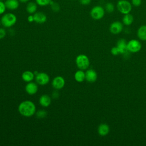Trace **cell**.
Returning <instances> with one entry per match:
<instances>
[{
  "instance_id": "6da1fadb",
  "label": "cell",
  "mask_w": 146,
  "mask_h": 146,
  "mask_svg": "<svg viewBox=\"0 0 146 146\" xmlns=\"http://www.w3.org/2000/svg\"><path fill=\"white\" fill-rule=\"evenodd\" d=\"M19 113L25 117H30L34 115L36 111L35 104L30 100H25L21 102L18 106Z\"/></svg>"
},
{
  "instance_id": "7a4b0ae2",
  "label": "cell",
  "mask_w": 146,
  "mask_h": 146,
  "mask_svg": "<svg viewBox=\"0 0 146 146\" xmlns=\"http://www.w3.org/2000/svg\"><path fill=\"white\" fill-rule=\"evenodd\" d=\"M1 25L7 28H9L14 26L17 21V16L12 13H4L1 18Z\"/></svg>"
},
{
  "instance_id": "3957f363",
  "label": "cell",
  "mask_w": 146,
  "mask_h": 146,
  "mask_svg": "<svg viewBox=\"0 0 146 146\" xmlns=\"http://www.w3.org/2000/svg\"><path fill=\"white\" fill-rule=\"evenodd\" d=\"M75 62L78 68L82 70L88 68L90 66V60L84 54L78 55L76 58Z\"/></svg>"
},
{
  "instance_id": "277c9868",
  "label": "cell",
  "mask_w": 146,
  "mask_h": 146,
  "mask_svg": "<svg viewBox=\"0 0 146 146\" xmlns=\"http://www.w3.org/2000/svg\"><path fill=\"white\" fill-rule=\"evenodd\" d=\"M116 7L118 11L124 15L129 13L132 10L131 3L127 0H119L117 3Z\"/></svg>"
},
{
  "instance_id": "5b68a950",
  "label": "cell",
  "mask_w": 146,
  "mask_h": 146,
  "mask_svg": "<svg viewBox=\"0 0 146 146\" xmlns=\"http://www.w3.org/2000/svg\"><path fill=\"white\" fill-rule=\"evenodd\" d=\"M105 14V9L101 6L97 5L94 6L90 11L91 18L95 20L101 19Z\"/></svg>"
},
{
  "instance_id": "8992f818",
  "label": "cell",
  "mask_w": 146,
  "mask_h": 146,
  "mask_svg": "<svg viewBox=\"0 0 146 146\" xmlns=\"http://www.w3.org/2000/svg\"><path fill=\"white\" fill-rule=\"evenodd\" d=\"M141 48V44L139 41L136 39L130 40L127 43V48L128 51L131 52H139Z\"/></svg>"
},
{
  "instance_id": "52a82bcc",
  "label": "cell",
  "mask_w": 146,
  "mask_h": 146,
  "mask_svg": "<svg viewBox=\"0 0 146 146\" xmlns=\"http://www.w3.org/2000/svg\"><path fill=\"white\" fill-rule=\"evenodd\" d=\"M36 82L40 85H46L50 81V77L45 72H39L35 76Z\"/></svg>"
},
{
  "instance_id": "ba28073f",
  "label": "cell",
  "mask_w": 146,
  "mask_h": 146,
  "mask_svg": "<svg viewBox=\"0 0 146 146\" xmlns=\"http://www.w3.org/2000/svg\"><path fill=\"white\" fill-rule=\"evenodd\" d=\"M123 29L122 23L119 21H115L112 22L110 26V31L113 34H118L121 32Z\"/></svg>"
},
{
  "instance_id": "9c48e42d",
  "label": "cell",
  "mask_w": 146,
  "mask_h": 146,
  "mask_svg": "<svg viewBox=\"0 0 146 146\" xmlns=\"http://www.w3.org/2000/svg\"><path fill=\"white\" fill-rule=\"evenodd\" d=\"M65 84V80L62 76H57L54 78L52 82V87L56 90L62 89Z\"/></svg>"
},
{
  "instance_id": "30bf717a",
  "label": "cell",
  "mask_w": 146,
  "mask_h": 146,
  "mask_svg": "<svg viewBox=\"0 0 146 146\" xmlns=\"http://www.w3.org/2000/svg\"><path fill=\"white\" fill-rule=\"evenodd\" d=\"M34 16V22L36 23L42 24L46 22L47 16L46 15L41 11H36L33 14Z\"/></svg>"
},
{
  "instance_id": "8fae6325",
  "label": "cell",
  "mask_w": 146,
  "mask_h": 146,
  "mask_svg": "<svg viewBox=\"0 0 146 146\" xmlns=\"http://www.w3.org/2000/svg\"><path fill=\"white\" fill-rule=\"evenodd\" d=\"M86 80L90 83H94L95 82L97 79V73L96 72L92 70V69H89L86 72Z\"/></svg>"
},
{
  "instance_id": "7c38bea8",
  "label": "cell",
  "mask_w": 146,
  "mask_h": 146,
  "mask_svg": "<svg viewBox=\"0 0 146 146\" xmlns=\"http://www.w3.org/2000/svg\"><path fill=\"white\" fill-rule=\"evenodd\" d=\"M19 0H5V4L7 10H17L19 6Z\"/></svg>"
},
{
  "instance_id": "4fadbf2b",
  "label": "cell",
  "mask_w": 146,
  "mask_h": 146,
  "mask_svg": "<svg viewBox=\"0 0 146 146\" xmlns=\"http://www.w3.org/2000/svg\"><path fill=\"white\" fill-rule=\"evenodd\" d=\"M38 90V87L35 83L28 82L25 87V90L26 92L29 95L35 94Z\"/></svg>"
},
{
  "instance_id": "5bb4252c",
  "label": "cell",
  "mask_w": 146,
  "mask_h": 146,
  "mask_svg": "<svg viewBox=\"0 0 146 146\" xmlns=\"http://www.w3.org/2000/svg\"><path fill=\"white\" fill-rule=\"evenodd\" d=\"M38 6L35 2L29 1L26 3V10L29 14H34L37 11Z\"/></svg>"
},
{
  "instance_id": "9a60e30c",
  "label": "cell",
  "mask_w": 146,
  "mask_h": 146,
  "mask_svg": "<svg viewBox=\"0 0 146 146\" xmlns=\"http://www.w3.org/2000/svg\"><path fill=\"white\" fill-rule=\"evenodd\" d=\"M39 104L44 107H48L51 103V98L47 94H44L42 95L39 100Z\"/></svg>"
},
{
  "instance_id": "2e32d148",
  "label": "cell",
  "mask_w": 146,
  "mask_h": 146,
  "mask_svg": "<svg viewBox=\"0 0 146 146\" xmlns=\"http://www.w3.org/2000/svg\"><path fill=\"white\" fill-rule=\"evenodd\" d=\"M116 46L119 49L120 54H124L127 52V51H128L127 48V43L124 39H119L117 42Z\"/></svg>"
},
{
  "instance_id": "e0dca14e",
  "label": "cell",
  "mask_w": 146,
  "mask_h": 146,
  "mask_svg": "<svg viewBox=\"0 0 146 146\" xmlns=\"http://www.w3.org/2000/svg\"><path fill=\"white\" fill-rule=\"evenodd\" d=\"M109 131H110L109 126L105 123L101 124L98 127V132L100 136H104L107 135L109 133Z\"/></svg>"
},
{
  "instance_id": "ac0fdd59",
  "label": "cell",
  "mask_w": 146,
  "mask_h": 146,
  "mask_svg": "<svg viewBox=\"0 0 146 146\" xmlns=\"http://www.w3.org/2000/svg\"><path fill=\"white\" fill-rule=\"evenodd\" d=\"M35 77L34 74L30 71H26L22 74V78L26 82H31Z\"/></svg>"
},
{
  "instance_id": "d6986e66",
  "label": "cell",
  "mask_w": 146,
  "mask_h": 146,
  "mask_svg": "<svg viewBox=\"0 0 146 146\" xmlns=\"http://www.w3.org/2000/svg\"><path fill=\"white\" fill-rule=\"evenodd\" d=\"M137 36L141 40H146V25L141 26L137 30Z\"/></svg>"
},
{
  "instance_id": "ffe728a7",
  "label": "cell",
  "mask_w": 146,
  "mask_h": 146,
  "mask_svg": "<svg viewBox=\"0 0 146 146\" xmlns=\"http://www.w3.org/2000/svg\"><path fill=\"white\" fill-rule=\"evenodd\" d=\"M74 78L76 82H82L86 79L85 73L83 70H79L75 72L74 75Z\"/></svg>"
},
{
  "instance_id": "44dd1931",
  "label": "cell",
  "mask_w": 146,
  "mask_h": 146,
  "mask_svg": "<svg viewBox=\"0 0 146 146\" xmlns=\"http://www.w3.org/2000/svg\"><path fill=\"white\" fill-rule=\"evenodd\" d=\"M122 21L124 25L126 26H129L133 22V17L132 15L130 14L129 13L124 14V15L123 17Z\"/></svg>"
},
{
  "instance_id": "7402d4cb",
  "label": "cell",
  "mask_w": 146,
  "mask_h": 146,
  "mask_svg": "<svg viewBox=\"0 0 146 146\" xmlns=\"http://www.w3.org/2000/svg\"><path fill=\"white\" fill-rule=\"evenodd\" d=\"M49 5L50 6L51 10L53 12L57 13V12H59L60 10V6L58 2H55V1H53L52 0V1L51 2V3H50Z\"/></svg>"
},
{
  "instance_id": "603a6c76",
  "label": "cell",
  "mask_w": 146,
  "mask_h": 146,
  "mask_svg": "<svg viewBox=\"0 0 146 146\" xmlns=\"http://www.w3.org/2000/svg\"><path fill=\"white\" fill-rule=\"evenodd\" d=\"M105 10L108 13H112L115 10L114 5L111 2H107L105 5Z\"/></svg>"
},
{
  "instance_id": "cb8c5ba5",
  "label": "cell",
  "mask_w": 146,
  "mask_h": 146,
  "mask_svg": "<svg viewBox=\"0 0 146 146\" xmlns=\"http://www.w3.org/2000/svg\"><path fill=\"white\" fill-rule=\"evenodd\" d=\"M52 0H35V2L39 6H46L50 5Z\"/></svg>"
},
{
  "instance_id": "d4e9b609",
  "label": "cell",
  "mask_w": 146,
  "mask_h": 146,
  "mask_svg": "<svg viewBox=\"0 0 146 146\" xmlns=\"http://www.w3.org/2000/svg\"><path fill=\"white\" fill-rule=\"evenodd\" d=\"M47 115V112L44 110H39L36 113V116L39 119H43Z\"/></svg>"
},
{
  "instance_id": "484cf974",
  "label": "cell",
  "mask_w": 146,
  "mask_h": 146,
  "mask_svg": "<svg viewBox=\"0 0 146 146\" xmlns=\"http://www.w3.org/2000/svg\"><path fill=\"white\" fill-rule=\"evenodd\" d=\"M6 7L5 4V2L0 1V15L3 14L6 10Z\"/></svg>"
},
{
  "instance_id": "4316f807",
  "label": "cell",
  "mask_w": 146,
  "mask_h": 146,
  "mask_svg": "<svg viewBox=\"0 0 146 146\" xmlns=\"http://www.w3.org/2000/svg\"><path fill=\"white\" fill-rule=\"evenodd\" d=\"M141 0H131V4L135 6V7H138L141 5Z\"/></svg>"
},
{
  "instance_id": "83f0119b",
  "label": "cell",
  "mask_w": 146,
  "mask_h": 146,
  "mask_svg": "<svg viewBox=\"0 0 146 146\" xmlns=\"http://www.w3.org/2000/svg\"><path fill=\"white\" fill-rule=\"evenodd\" d=\"M111 52L113 55H117L119 54H120L119 49L117 47H113L111 50Z\"/></svg>"
},
{
  "instance_id": "f1b7e54d",
  "label": "cell",
  "mask_w": 146,
  "mask_h": 146,
  "mask_svg": "<svg viewBox=\"0 0 146 146\" xmlns=\"http://www.w3.org/2000/svg\"><path fill=\"white\" fill-rule=\"evenodd\" d=\"M6 35V31L3 28H0V39L5 38Z\"/></svg>"
},
{
  "instance_id": "f546056e",
  "label": "cell",
  "mask_w": 146,
  "mask_h": 146,
  "mask_svg": "<svg viewBox=\"0 0 146 146\" xmlns=\"http://www.w3.org/2000/svg\"><path fill=\"white\" fill-rule=\"evenodd\" d=\"M79 2L82 5H88L91 3V0H79Z\"/></svg>"
},
{
  "instance_id": "4dcf8cb0",
  "label": "cell",
  "mask_w": 146,
  "mask_h": 146,
  "mask_svg": "<svg viewBox=\"0 0 146 146\" xmlns=\"http://www.w3.org/2000/svg\"><path fill=\"white\" fill-rule=\"evenodd\" d=\"M27 21L29 22H34V16L33 14H30L27 17Z\"/></svg>"
},
{
  "instance_id": "1f68e13d",
  "label": "cell",
  "mask_w": 146,
  "mask_h": 146,
  "mask_svg": "<svg viewBox=\"0 0 146 146\" xmlns=\"http://www.w3.org/2000/svg\"><path fill=\"white\" fill-rule=\"evenodd\" d=\"M52 96L53 98H57L59 96V93L57 91H55L52 93Z\"/></svg>"
},
{
  "instance_id": "d6a6232c",
  "label": "cell",
  "mask_w": 146,
  "mask_h": 146,
  "mask_svg": "<svg viewBox=\"0 0 146 146\" xmlns=\"http://www.w3.org/2000/svg\"><path fill=\"white\" fill-rule=\"evenodd\" d=\"M30 0H19V2L21 3H27V2H29Z\"/></svg>"
},
{
  "instance_id": "836d02e7",
  "label": "cell",
  "mask_w": 146,
  "mask_h": 146,
  "mask_svg": "<svg viewBox=\"0 0 146 146\" xmlns=\"http://www.w3.org/2000/svg\"><path fill=\"white\" fill-rule=\"evenodd\" d=\"M0 1H5V0H0Z\"/></svg>"
},
{
  "instance_id": "e575fe53",
  "label": "cell",
  "mask_w": 146,
  "mask_h": 146,
  "mask_svg": "<svg viewBox=\"0 0 146 146\" xmlns=\"http://www.w3.org/2000/svg\"><path fill=\"white\" fill-rule=\"evenodd\" d=\"M1 21H0V26H1Z\"/></svg>"
}]
</instances>
